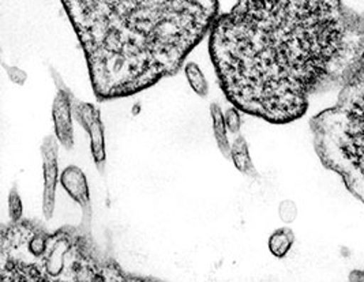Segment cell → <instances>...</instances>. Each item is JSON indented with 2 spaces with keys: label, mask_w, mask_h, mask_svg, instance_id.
I'll return each instance as SVG.
<instances>
[{
  "label": "cell",
  "mask_w": 364,
  "mask_h": 282,
  "mask_svg": "<svg viewBox=\"0 0 364 282\" xmlns=\"http://www.w3.org/2000/svg\"><path fill=\"white\" fill-rule=\"evenodd\" d=\"M100 101L146 90L175 75L210 33L218 0H60Z\"/></svg>",
  "instance_id": "obj_2"
},
{
  "label": "cell",
  "mask_w": 364,
  "mask_h": 282,
  "mask_svg": "<svg viewBox=\"0 0 364 282\" xmlns=\"http://www.w3.org/2000/svg\"><path fill=\"white\" fill-rule=\"evenodd\" d=\"M295 244V233L291 228H280L270 234L267 247L273 256L282 259L288 255V252Z\"/></svg>",
  "instance_id": "obj_11"
},
{
  "label": "cell",
  "mask_w": 364,
  "mask_h": 282,
  "mask_svg": "<svg viewBox=\"0 0 364 282\" xmlns=\"http://www.w3.org/2000/svg\"><path fill=\"white\" fill-rule=\"evenodd\" d=\"M349 281H364V270H353V271H350Z\"/></svg>",
  "instance_id": "obj_17"
},
{
  "label": "cell",
  "mask_w": 364,
  "mask_h": 282,
  "mask_svg": "<svg viewBox=\"0 0 364 282\" xmlns=\"http://www.w3.org/2000/svg\"><path fill=\"white\" fill-rule=\"evenodd\" d=\"M41 160H43V215L46 219H50L55 213L56 205V187L59 175V141L56 135H47L40 148Z\"/></svg>",
  "instance_id": "obj_7"
},
{
  "label": "cell",
  "mask_w": 364,
  "mask_h": 282,
  "mask_svg": "<svg viewBox=\"0 0 364 282\" xmlns=\"http://www.w3.org/2000/svg\"><path fill=\"white\" fill-rule=\"evenodd\" d=\"M50 75L58 89L52 102V120L55 127V135L59 143L66 150L74 148V112H73V96L63 78L50 67Z\"/></svg>",
  "instance_id": "obj_5"
},
{
  "label": "cell",
  "mask_w": 364,
  "mask_h": 282,
  "mask_svg": "<svg viewBox=\"0 0 364 282\" xmlns=\"http://www.w3.org/2000/svg\"><path fill=\"white\" fill-rule=\"evenodd\" d=\"M184 72H186V78L190 83L191 89L194 90V93H197L199 97H208L209 82H208L205 74L202 72L200 67L194 62H188L184 66Z\"/></svg>",
  "instance_id": "obj_12"
},
{
  "label": "cell",
  "mask_w": 364,
  "mask_h": 282,
  "mask_svg": "<svg viewBox=\"0 0 364 282\" xmlns=\"http://www.w3.org/2000/svg\"><path fill=\"white\" fill-rule=\"evenodd\" d=\"M220 86L242 112L285 124L364 59V16L343 0H236L210 31Z\"/></svg>",
  "instance_id": "obj_1"
},
{
  "label": "cell",
  "mask_w": 364,
  "mask_h": 282,
  "mask_svg": "<svg viewBox=\"0 0 364 282\" xmlns=\"http://www.w3.org/2000/svg\"><path fill=\"white\" fill-rule=\"evenodd\" d=\"M224 116H225V123H227L228 130L233 134L239 133L240 127H242V119H240L239 109L236 107H232L224 114Z\"/></svg>",
  "instance_id": "obj_14"
},
{
  "label": "cell",
  "mask_w": 364,
  "mask_h": 282,
  "mask_svg": "<svg viewBox=\"0 0 364 282\" xmlns=\"http://www.w3.org/2000/svg\"><path fill=\"white\" fill-rule=\"evenodd\" d=\"M74 119L82 126L90 139V151L93 161L100 172H104L107 151H105V129L101 119V112L93 104L85 102L73 96Z\"/></svg>",
  "instance_id": "obj_6"
},
{
  "label": "cell",
  "mask_w": 364,
  "mask_h": 282,
  "mask_svg": "<svg viewBox=\"0 0 364 282\" xmlns=\"http://www.w3.org/2000/svg\"><path fill=\"white\" fill-rule=\"evenodd\" d=\"M279 215L284 222L289 224L292 222L296 216H298V209H296V205L292 202V200H284L280 203V207H279Z\"/></svg>",
  "instance_id": "obj_15"
},
{
  "label": "cell",
  "mask_w": 364,
  "mask_h": 282,
  "mask_svg": "<svg viewBox=\"0 0 364 282\" xmlns=\"http://www.w3.org/2000/svg\"><path fill=\"white\" fill-rule=\"evenodd\" d=\"M60 184L68 197L81 206L83 218H92L90 190L82 169L77 166L65 168V170L60 173Z\"/></svg>",
  "instance_id": "obj_8"
},
{
  "label": "cell",
  "mask_w": 364,
  "mask_h": 282,
  "mask_svg": "<svg viewBox=\"0 0 364 282\" xmlns=\"http://www.w3.org/2000/svg\"><path fill=\"white\" fill-rule=\"evenodd\" d=\"M3 67H4V70L7 71V74H9L10 80H11V82L16 83L18 86H23L25 82L28 81V74H26L23 70H21L19 67L9 66V65H6V63H3Z\"/></svg>",
  "instance_id": "obj_16"
},
{
  "label": "cell",
  "mask_w": 364,
  "mask_h": 282,
  "mask_svg": "<svg viewBox=\"0 0 364 282\" xmlns=\"http://www.w3.org/2000/svg\"><path fill=\"white\" fill-rule=\"evenodd\" d=\"M134 277L114 259L99 252L90 233V221L62 227L53 232L41 222L22 218L1 227L0 281L129 282Z\"/></svg>",
  "instance_id": "obj_3"
},
{
  "label": "cell",
  "mask_w": 364,
  "mask_h": 282,
  "mask_svg": "<svg viewBox=\"0 0 364 282\" xmlns=\"http://www.w3.org/2000/svg\"><path fill=\"white\" fill-rule=\"evenodd\" d=\"M340 87L336 104L310 120L315 153L364 205V59Z\"/></svg>",
  "instance_id": "obj_4"
},
{
  "label": "cell",
  "mask_w": 364,
  "mask_h": 282,
  "mask_svg": "<svg viewBox=\"0 0 364 282\" xmlns=\"http://www.w3.org/2000/svg\"><path fill=\"white\" fill-rule=\"evenodd\" d=\"M210 116L213 120V133H215L217 148L227 160H231L232 145H230V141H228V127L225 123V116L221 111V107L217 102H213L210 105Z\"/></svg>",
  "instance_id": "obj_10"
},
{
  "label": "cell",
  "mask_w": 364,
  "mask_h": 282,
  "mask_svg": "<svg viewBox=\"0 0 364 282\" xmlns=\"http://www.w3.org/2000/svg\"><path fill=\"white\" fill-rule=\"evenodd\" d=\"M231 160L235 168L240 173L254 179L258 178V170L252 163V158L250 156L249 145L243 135L236 136L235 142L232 143Z\"/></svg>",
  "instance_id": "obj_9"
},
{
  "label": "cell",
  "mask_w": 364,
  "mask_h": 282,
  "mask_svg": "<svg viewBox=\"0 0 364 282\" xmlns=\"http://www.w3.org/2000/svg\"><path fill=\"white\" fill-rule=\"evenodd\" d=\"M9 213L13 222L21 221L23 216V203L19 197L17 185H14L9 194Z\"/></svg>",
  "instance_id": "obj_13"
}]
</instances>
